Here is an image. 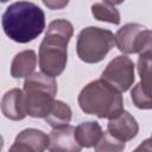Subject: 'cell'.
<instances>
[{
	"instance_id": "cell-1",
	"label": "cell",
	"mask_w": 152,
	"mask_h": 152,
	"mask_svg": "<svg viewBox=\"0 0 152 152\" xmlns=\"http://www.w3.org/2000/svg\"><path fill=\"white\" fill-rule=\"evenodd\" d=\"M1 25L10 39L25 44L42 34L45 28V14L33 2L17 1L11 4L4 12Z\"/></svg>"
},
{
	"instance_id": "cell-2",
	"label": "cell",
	"mask_w": 152,
	"mask_h": 152,
	"mask_svg": "<svg viewBox=\"0 0 152 152\" xmlns=\"http://www.w3.org/2000/svg\"><path fill=\"white\" fill-rule=\"evenodd\" d=\"M72 34V24L65 19H56L49 24L38 53L42 72L56 77L64 71L68 62V44Z\"/></svg>"
},
{
	"instance_id": "cell-3",
	"label": "cell",
	"mask_w": 152,
	"mask_h": 152,
	"mask_svg": "<svg viewBox=\"0 0 152 152\" xmlns=\"http://www.w3.org/2000/svg\"><path fill=\"white\" fill-rule=\"evenodd\" d=\"M77 101L82 112L100 119L110 120L124 112L121 93L102 78L88 83L81 90Z\"/></svg>"
},
{
	"instance_id": "cell-4",
	"label": "cell",
	"mask_w": 152,
	"mask_h": 152,
	"mask_svg": "<svg viewBox=\"0 0 152 152\" xmlns=\"http://www.w3.org/2000/svg\"><path fill=\"white\" fill-rule=\"evenodd\" d=\"M24 101L26 114L45 119L51 112L57 94V82L44 72H33L24 82Z\"/></svg>"
},
{
	"instance_id": "cell-5",
	"label": "cell",
	"mask_w": 152,
	"mask_h": 152,
	"mask_svg": "<svg viewBox=\"0 0 152 152\" xmlns=\"http://www.w3.org/2000/svg\"><path fill=\"white\" fill-rule=\"evenodd\" d=\"M114 45L115 36L112 31L89 26L78 33L76 51L81 61L93 64L104 59Z\"/></svg>"
},
{
	"instance_id": "cell-6",
	"label": "cell",
	"mask_w": 152,
	"mask_h": 152,
	"mask_svg": "<svg viewBox=\"0 0 152 152\" xmlns=\"http://www.w3.org/2000/svg\"><path fill=\"white\" fill-rule=\"evenodd\" d=\"M101 78L120 93L127 91L135 80L133 61L127 56H116L102 71Z\"/></svg>"
},
{
	"instance_id": "cell-7",
	"label": "cell",
	"mask_w": 152,
	"mask_h": 152,
	"mask_svg": "<svg viewBox=\"0 0 152 152\" xmlns=\"http://www.w3.org/2000/svg\"><path fill=\"white\" fill-rule=\"evenodd\" d=\"M138 72L140 82L131 90V99L137 108L152 109V56H139Z\"/></svg>"
},
{
	"instance_id": "cell-8",
	"label": "cell",
	"mask_w": 152,
	"mask_h": 152,
	"mask_svg": "<svg viewBox=\"0 0 152 152\" xmlns=\"http://www.w3.org/2000/svg\"><path fill=\"white\" fill-rule=\"evenodd\" d=\"M75 138V127L66 125L53 128L49 134V152H81Z\"/></svg>"
},
{
	"instance_id": "cell-9",
	"label": "cell",
	"mask_w": 152,
	"mask_h": 152,
	"mask_svg": "<svg viewBox=\"0 0 152 152\" xmlns=\"http://www.w3.org/2000/svg\"><path fill=\"white\" fill-rule=\"evenodd\" d=\"M107 131L114 138L125 142L137 137L139 132V125L131 113L124 110L119 115L109 120Z\"/></svg>"
},
{
	"instance_id": "cell-10",
	"label": "cell",
	"mask_w": 152,
	"mask_h": 152,
	"mask_svg": "<svg viewBox=\"0 0 152 152\" xmlns=\"http://www.w3.org/2000/svg\"><path fill=\"white\" fill-rule=\"evenodd\" d=\"M1 112L4 116L10 120H23L27 115L25 109L24 91L19 88H13L6 91L1 99Z\"/></svg>"
},
{
	"instance_id": "cell-11",
	"label": "cell",
	"mask_w": 152,
	"mask_h": 152,
	"mask_svg": "<svg viewBox=\"0 0 152 152\" xmlns=\"http://www.w3.org/2000/svg\"><path fill=\"white\" fill-rule=\"evenodd\" d=\"M37 65V55L33 50H24L17 53L11 64V75L14 78L28 77Z\"/></svg>"
},
{
	"instance_id": "cell-12",
	"label": "cell",
	"mask_w": 152,
	"mask_h": 152,
	"mask_svg": "<svg viewBox=\"0 0 152 152\" xmlns=\"http://www.w3.org/2000/svg\"><path fill=\"white\" fill-rule=\"evenodd\" d=\"M145 27L137 23H128L124 25L121 28L118 30L115 34V45L118 49L126 53H134V43L140 31H142Z\"/></svg>"
},
{
	"instance_id": "cell-13",
	"label": "cell",
	"mask_w": 152,
	"mask_h": 152,
	"mask_svg": "<svg viewBox=\"0 0 152 152\" xmlns=\"http://www.w3.org/2000/svg\"><path fill=\"white\" fill-rule=\"evenodd\" d=\"M103 131L96 121L81 122L75 128V138L82 147H94L101 139Z\"/></svg>"
},
{
	"instance_id": "cell-14",
	"label": "cell",
	"mask_w": 152,
	"mask_h": 152,
	"mask_svg": "<svg viewBox=\"0 0 152 152\" xmlns=\"http://www.w3.org/2000/svg\"><path fill=\"white\" fill-rule=\"evenodd\" d=\"M14 141L27 145L34 152H44L46 148H49V135L36 128H26L21 131L15 137Z\"/></svg>"
},
{
	"instance_id": "cell-15",
	"label": "cell",
	"mask_w": 152,
	"mask_h": 152,
	"mask_svg": "<svg viewBox=\"0 0 152 152\" xmlns=\"http://www.w3.org/2000/svg\"><path fill=\"white\" fill-rule=\"evenodd\" d=\"M116 5L118 4L112 1L95 2L91 5V13L94 18L100 21H106L118 25L120 24V12L116 8Z\"/></svg>"
},
{
	"instance_id": "cell-16",
	"label": "cell",
	"mask_w": 152,
	"mask_h": 152,
	"mask_svg": "<svg viewBox=\"0 0 152 152\" xmlns=\"http://www.w3.org/2000/svg\"><path fill=\"white\" fill-rule=\"evenodd\" d=\"M71 116H72L71 108L66 103H64L63 101L56 100L51 112L49 113V115L44 120L52 128H57V127L69 125L71 121Z\"/></svg>"
},
{
	"instance_id": "cell-17",
	"label": "cell",
	"mask_w": 152,
	"mask_h": 152,
	"mask_svg": "<svg viewBox=\"0 0 152 152\" xmlns=\"http://www.w3.org/2000/svg\"><path fill=\"white\" fill-rule=\"evenodd\" d=\"M95 152H122L125 148V142L114 138L108 131L103 132L99 142L94 146Z\"/></svg>"
},
{
	"instance_id": "cell-18",
	"label": "cell",
	"mask_w": 152,
	"mask_h": 152,
	"mask_svg": "<svg viewBox=\"0 0 152 152\" xmlns=\"http://www.w3.org/2000/svg\"><path fill=\"white\" fill-rule=\"evenodd\" d=\"M134 53H139V56H152V30L145 27L139 32L134 43Z\"/></svg>"
},
{
	"instance_id": "cell-19",
	"label": "cell",
	"mask_w": 152,
	"mask_h": 152,
	"mask_svg": "<svg viewBox=\"0 0 152 152\" xmlns=\"http://www.w3.org/2000/svg\"><path fill=\"white\" fill-rule=\"evenodd\" d=\"M8 152H34L31 147H28L27 145L23 144V142H18V141H14L12 144V146L10 147Z\"/></svg>"
},
{
	"instance_id": "cell-20",
	"label": "cell",
	"mask_w": 152,
	"mask_h": 152,
	"mask_svg": "<svg viewBox=\"0 0 152 152\" xmlns=\"http://www.w3.org/2000/svg\"><path fill=\"white\" fill-rule=\"evenodd\" d=\"M133 152H152V139L148 138L144 140Z\"/></svg>"
},
{
	"instance_id": "cell-21",
	"label": "cell",
	"mask_w": 152,
	"mask_h": 152,
	"mask_svg": "<svg viewBox=\"0 0 152 152\" xmlns=\"http://www.w3.org/2000/svg\"><path fill=\"white\" fill-rule=\"evenodd\" d=\"M45 6H48L49 8L51 10H58V8H62L64 6L68 5V1H63V2H56V1H44L43 2Z\"/></svg>"
},
{
	"instance_id": "cell-22",
	"label": "cell",
	"mask_w": 152,
	"mask_h": 152,
	"mask_svg": "<svg viewBox=\"0 0 152 152\" xmlns=\"http://www.w3.org/2000/svg\"><path fill=\"white\" fill-rule=\"evenodd\" d=\"M151 139H152V134H151Z\"/></svg>"
}]
</instances>
